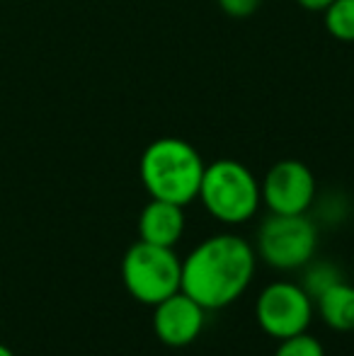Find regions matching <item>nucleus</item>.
Masks as SVG:
<instances>
[{"mask_svg": "<svg viewBox=\"0 0 354 356\" xmlns=\"http://www.w3.org/2000/svg\"><path fill=\"white\" fill-rule=\"evenodd\" d=\"M257 252L236 233H218L202 240L182 259V286L207 313L236 303L252 284Z\"/></svg>", "mask_w": 354, "mask_h": 356, "instance_id": "nucleus-1", "label": "nucleus"}, {"mask_svg": "<svg viewBox=\"0 0 354 356\" xmlns=\"http://www.w3.org/2000/svg\"><path fill=\"white\" fill-rule=\"evenodd\" d=\"M204 168L207 163L192 143L166 136L146 145L138 175L151 199L187 207L199 197Z\"/></svg>", "mask_w": 354, "mask_h": 356, "instance_id": "nucleus-2", "label": "nucleus"}, {"mask_svg": "<svg viewBox=\"0 0 354 356\" xmlns=\"http://www.w3.org/2000/svg\"><path fill=\"white\" fill-rule=\"evenodd\" d=\"M209 213L226 225H241L257 213L262 192L257 177L231 158L214 160L204 168L199 197Z\"/></svg>", "mask_w": 354, "mask_h": 356, "instance_id": "nucleus-3", "label": "nucleus"}, {"mask_svg": "<svg viewBox=\"0 0 354 356\" xmlns=\"http://www.w3.org/2000/svg\"><path fill=\"white\" fill-rule=\"evenodd\" d=\"M122 282L134 300L153 308L179 291L182 259L177 257L175 248H161L138 240L122 257Z\"/></svg>", "mask_w": 354, "mask_h": 356, "instance_id": "nucleus-4", "label": "nucleus"}, {"mask_svg": "<svg viewBox=\"0 0 354 356\" xmlns=\"http://www.w3.org/2000/svg\"><path fill=\"white\" fill-rule=\"evenodd\" d=\"M318 250V225L308 213H269L257 230L255 252L277 272L303 269Z\"/></svg>", "mask_w": 354, "mask_h": 356, "instance_id": "nucleus-5", "label": "nucleus"}, {"mask_svg": "<svg viewBox=\"0 0 354 356\" xmlns=\"http://www.w3.org/2000/svg\"><path fill=\"white\" fill-rule=\"evenodd\" d=\"M316 313V303L301 284L272 282L260 291L255 300V320L267 337L289 339L308 332Z\"/></svg>", "mask_w": 354, "mask_h": 356, "instance_id": "nucleus-6", "label": "nucleus"}, {"mask_svg": "<svg viewBox=\"0 0 354 356\" xmlns=\"http://www.w3.org/2000/svg\"><path fill=\"white\" fill-rule=\"evenodd\" d=\"M316 177L301 160H279L260 184L262 204L269 213H308L316 202Z\"/></svg>", "mask_w": 354, "mask_h": 356, "instance_id": "nucleus-7", "label": "nucleus"}, {"mask_svg": "<svg viewBox=\"0 0 354 356\" xmlns=\"http://www.w3.org/2000/svg\"><path fill=\"white\" fill-rule=\"evenodd\" d=\"M204 325H207V310L182 289L153 305V334L166 347H189L199 339Z\"/></svg>", "mask_w": 354, "mask_h": 356, "instance_id": "nucleus-8", "label": "nucleus"}, {"mask_svg": "<svg viewBox=\"0 0 354 356\" xmlns=\"http://www.w3.org/2000/svg\"><path fill=\"white\" fill-rule=\"evenodd\" d=\"M184 207L163 199H151L138 213V240L161 248H175L184 235Z\"/></svg>", "mask_w": 354, "mask_h": 356, "instance_id": "nucleus-9", "label": "nucleus"}, {"mask_svg": "<svg viewBox=\"0 0 354 356\" xmlns=\"http://www.w3.org/2000/svg\"><path fill=\"white\" fill-rule=\"evenodd\" d=\"M316 310L325 327L332 332H354V286L345 279L332 284L328 291H323L316 300Z\"/></svg>", "mask_w": 354, "mask_h": 356, "instance_id": "nucleus-10", "label": "nucleus"}, {"mask_svg": "<svg viewBox=\"0 0 354 356\" xmlns=\"http://www.w3.org/2000/svg\"><path fill=\"white\" fill-rule=\"evenodd\" d=\"M323 15L330 37L337 42H354V0H332Z\"/></svg>", "mask_w": 354, "mask_h": 356, "instance_id": "nucleus-11", "label": "nucleus"}, {"mask_svg": "<svg viewBox=\"0 0 354 356\" xmlns=\"http://www.w3.org/2000/svg\"><path fill=\"white\" fill-rule=\"evenodd\" d=\"M337 282H342V272L332 262H325V259L316 262V257H313L311 262L303 267V284L301 286L306 289V293L311 296L313 300Z\"/></svg>", "mask_w": 354, "mask_h": 356, "instance_id": "nucleus-12", "label": "nucleus"}, {"mask_svg": "<svg viewBox=\"0 0 354 356\" xmlns=\"http://www.w3.org/2000/svg\"><path fill=\"white\" fill-rule=\"evenodd\" d=\"M274 356H325V349L313 334L301 332L289 339H282Z\"/></svg>", "mask_w": 354, "mask_h": 356, "instance_id": "nucleus-13", "label": "nucleus"}, {"mask_svg": "<svg viewBox=\"0 0 354 356\" xmlns=\"http://www.w3.org/2000/svg\"><path fill=\"white\" fill-rule=\"evenodd\" d=\"M216 3L228 17L243 19V17H250L252 13H257L262 0H216Z\"/></svg>", "mask_w": 354, "mask_h": 356, "instance_id": "nucleus-14", "label": "nucleus"}, {"mask_svg": "<svg viewBox=\"0 0 354 356\" xmlns=\"http://www.w3.org/2000/svg\"><path fill=\"white\" fill-rule=\"evenodd\" d=\"M296 3L301 5L303 10H311V13H325L332 0H296Z\"/></svg>", "mask_w": 354, "mask_h": 356, "instance_id": "nucleus-15", "label": "nucleus"}, {"mask_svg": "<svg viewBox=\"0 0 354 356\" xmlns=\"http://www.w3.org/2000/svg\"><path fill=\"white\" fill-rule=\"evenodd\" d=\"M0 356H15V354H13V349H8L5 344H0Z\"/></svg>", "mask_w": 354, "mask_h": 356, "instance_id": "nucleus-16", "label": "nucleus"}]
</instances>
